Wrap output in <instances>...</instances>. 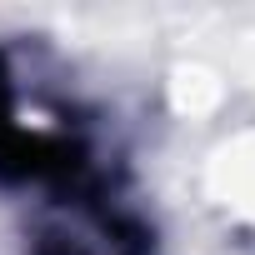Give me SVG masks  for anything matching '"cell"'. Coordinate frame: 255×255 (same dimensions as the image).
Wrapping results in <instances>:
<instances>
[{"label":"cell","instance_id":"6da1fadb","mask_svg":"<svg viewBox=\"0 0 255 255\" xmlns=\"http://www.w3.org/2000/svg\"><path fill=\"white\" fill-rule=\"evenodd\" d=\"M35 255H145V245H140V235L125 220L85 210V215L45 230L40 245H35Z\"/></svg>","mask_w":255,"mask_h":255}]
</instances>
